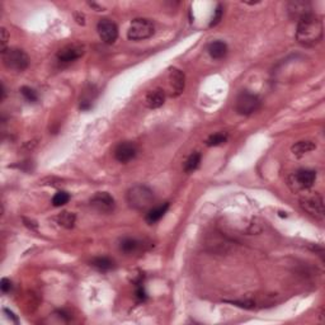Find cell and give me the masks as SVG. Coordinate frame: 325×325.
Segmentation results:
<instances>
[{
  "mask_svg": "<svg viewBox=\"0 0 325 325\" xmlns=\"http://www.w3.org/2000/svg\"><path fill=\"white\" fill-rule=\"evenodd\" d=\"M324 34L323 20L314 13L297 20L296 40L301 46L312 47L318 45Z\"/></svg>",
  "mask_w": 325,
  "mask_h": 325,
  "instance_id": "obj_1",
  "label": "cell"
},
{
  "mask_svg": "<svg viewBox=\"0 0 325 325\" xmlns=\"http://www.w3.org/2000/svg\"><path fill=\"white\" fill-rule=\"evenodd\" d=\"M128 206L136 211H145L154 204V192L144 184H137L127 190Z\"/></svg>",
  "mask_w": 325,
  "mask_h": 325,
  "instance_id": "obj_2",
  "label": "cell"
},
{
  "mask_svg": "<svg viewBox=\"0 0 325 325\" xmlns=\"http://www.w3.org/2000/svg\"><path fill=\"white\" fill-rule=\"evenodd\" d=\"M3 63L5 68L13 71H24L30 65V57L23 50L17 47H9L1 52Z\"/></svg>",
  "mask_w": 325,
  "mask_h": 325,
  "instance_id": "obj_3",
  "label": "cell"
},
{
  "mask_svg": "<svg viewBox=\"0 0 325 325\" xmlns=\"http://www.w3.org/2000/svg\"><path fill=\"white\" fill-rule=\"evenodd\" d=\"M300 207L310 216L322 220L324 217V200L318 192H309L300 198Z\"/></svg>",
  "mask_w": 325,
  "mask_h": 325,
  "instance_id": "obj_4",
  "label": "cell"
},
{
  "mask_svg": "<svg viewBox=\"0 0 325 325\" xmlns=\"http://www.w3.org/2000/svg\"><path fill=\"white\" fill-rule=\"evenodd\" d=\"M260 105H262V101L259 97L248 90L240 93L235 101V109L241 116L253 115L260 108Z\"/></svg>",
  "mask_w": 325,
  "mask_h": 325,
  "instance_id": "obj_5",
  "label": "cell"
},
{
  "mask_svg": "<svg viewBox=\"0 0 325 325\" xmlns=\"http://www.w3.org/2000/svg\"><path fill=\"white\" fill-rule=\"evenodd\" d=\"M155 27L150 19L146 18H136L131 22V26L127 31V38L131 41H142L150 38L154 34Z\"/></svg>",
  "mask_w": 325,
  "mask_h": 325,
  "instance_id": "obj_6",
  "label": "cell"
},
{
  "mask_svg": "<svg viewBox=\"0 0 325 325\" xmlns=\"http://www.w3.org/2000/svg\"><path fill=\"white\" fill-rule=\"evenodd\" d=\"M316 181V171L311 169H300L291 175L290 178V186H295L293 189L304 190L312 187V184Z\"/></svg>",
  "mask_w": 325,
  "mask_h": 325,
  "instance_id": "obj_7",
  "label": "cell"
},
{
  "mask_svg": "<svg viewBox=\"0 0 325 325\" xmlns=\"http://www.w3.org/2000/svg\"><path fill=\"white\" fill-rule=\"evenodd\" d=\"M90 206L99 214H112L116 208L115 198L107 192H98L90 198Z\"/></svg>",
  "mask_w": 325,
  "mask_h": 325,
  "instance_id": "obj_8",
  "label": "cell"
},
{
  "mask_svg": "<svg viewBox=\"0 0 325 325\" xmlns=\"http://www.w3.org/2000/svg\"><path fill=\"white\" fill-rule=\"evenodd\" d=\"M97 31L101 37V40L107 45H112L117 41L119 37V27L115 22H112L108 18H103L97 24Z\"/></svg>",
  "mask_w": 325,
  "mask_h": 325,
  "instance_id": "obj_9",
  "label": "cell"
},
{
  "mask_svg": "<svg viewBox=\"0 0 325 325\" xmlns=\"http://www.w3.org/2000/svg\"><path fill=\"white\" fill-rule=\"evenodd\" d=\"M138 153V149L136 144L131 141H125L117 145L115 149V158L120 163H128L134 160Z\"/></svg>",
  "mask_w": 325,
  "mask_h": 325,
  "instance_id": "obj_10",
  "label": "cell"
},
{
  "mask_svg": "<svg viewBox=\"0 0 325 325\" xmlns=\"http://www.w3.org/2000/svg\"><path fill=\"white\" fill-rule=\"evenodd\" d=\"M287 12L292 19L300 20L304 17L309 16L312 13V7L309 1L304 0H293L287 4Z\"/></svg>",
  "mask_w": 325,
  "mask_h": 325,
  "instance_id": "obj_11",
  "label": "cell"
},
{
  "mask_svg": "<svg viewBox=\"0 0 325 325\" xmlns=\"http://www.w3.org/2000/svg\"><path fill=\"white\" fill-rule=\"evenodd\" d=\"M84 55V47L79 45H68L57 52V60L60 63L68 64L80 59Z\"/></svg>",
  "mask_w": 325,
  "mask_h": 325,
  "instance_id": "obj_12",
  "label": "cell"
},
{
  "mask_svg": "<svg viewBox=\"0 0 325 325\" xmlns=\"http://www.w3.org/2000/svg\"><path fill=\"white\" fill-rule=\"evenodd\" d=\"M169 83H171V88L174 93V95H179L183 93L184 86H186V76L182 70L177 68H171L169 70Z\"/></svg>",
  "mask_w": 325,
  "mask_h": 325,
  "instance_id": "obj_13",
  "label": "cell"
},
{
  "mask_svg": "<svg viewBox=\"0 0 325 325\" xmlns=\"http://www.w3.org/2000/svg\"><path fill=\"white\" fill-rule=\"evenodd\" d=\"M145 101H146V105L150 109L160 108L161 105L165 103V94L161 89H155V90H151L148 93Z\"/></svg>",
  "mask_w": 325,
  "mask_h": 325,
  "instance_id": "obj_14",
  "label": "cell"
},
{
  "mask_svg": "<svg viewBox=\"0 0 325 325\" xmlns=\"http://www.w3.org/2000/svg\"><path fill=\"white\" fill-rule=\"evenodd\" d=\"M207 51L210 53V56L215 60H220L225 57L227 53V45L223 41H214L211 42L207 47Z\"/></svg>",
  "mask_w": 325,
  "mask_h": 325,
  "instance_id": "obj_15",
  "label": "cell"
},
{
  "mask_svg": "<svg viewBox=\"0 0 325 325\" xmlns=\"http://www.w3.org/2000/svg\"><path fill=\"white\" fill-rule=\"evenodd\" d=\"M168 208H169V202H165V204L161 205V206L154 207V208L149 210V212L146 214V217H145V219H146V222L150 223V225L158 222L161 217L167 214Z\"/></svg>",
  "mask_w": 325,
  "mask_h": 325,
  "instance_id": "obj_16",
  "label": "cell"
},
{
  "mask_svg": "<svg viewBox=\"0 0 325 325\" xmlns=\"http://www.w3.org/2000/svg\"><path fill=\"white\" fill-rule=\"evenodd\" d=\"M140 248H141V241H138V240L134 239V238H125L120 243V249L126 254L136 253V252L140 250Z\"/></svg>",
  "mask_w": 325,
  "mask_h": 325,
  "instance_id": "obj_17",
  "label": "cell"
},
{
  "mask_svg": "<svg viewBox=\"0 0 325 325\" xmlns=\"http://www.w3.org/2000/svg\"><path fill=\"white\" fill-rule=\"evenodd\" d=\"M76 216L75 214L69 212V211H64L61 214L56 216V222L59 223L60 226L65 227V229H72L75 225Z\"/></svg>",
  "mask_w": 325,
  "mask_h": 325,
  "instance_id": "obj_18",
  "label": "cell"
},
{
  "mask_svg": "<svg viewBox=\"0 0 325 325\" xmlns=\"http://www.w3.org/2000/svg\"><path fill=\"white\" fill-rule=\"evenodd\" d=\"M315 149L316 145L312 141H299L296 142L292 148H291V151H292L293 155H296V156H299L300 158L302 155L308 154V153L315 150Z\"/></svg>",
  "mask_w": 325,
  "mask_h": 325,
  "instance_id": "obj_19",
  "label": "cell"
},
{
  "mask_svg": "<svg viewBox=\"0 0 325 325\" xmlns=\"http://www.w3.org/2000/svg\"><path fill=\"white\" fill-rule=\"evenodd\" d=\"M90 264L99 272H108L113 268V260H111L107 257H97L90 262Z\"/></svg>",
  "mask_w": 325,
  "mask_h": 325,
  "instance_id": "obj_20",
  "label": "cell"
},
{
  "mask_svg": "<svg viewBox=\"0 0 325 325\" xmlns=\"http://www.w3.org/2000/svg\"><path fill=\"white\" fill-rule=\"evenodd\" d=\"M200 163H201L200 153H197V151H196V153H192V154L188 156L187 160H186V163H184V171H187V173H192V171H194L198 167H200Z\"/></svg>",
  "mask_w": 325,
  "mask_h": 325,
  "instance_id": "obj_21",
  "label": "cell"
},
{
  "mask_svg": "<svg viewBox=\"0 0 325 325\" xmlns=\"http://www.w3.org/2000/svg\"><path fill=\"white\" fill-rule=\"evenodd\" d=\"M227 134L225 132H219V134H214L206 140L207 146H220V145L225 144L227 141Z\"/></svg>",
  "mask_w": 325,
  "mask_h": 325,
  "instance_id": "obj_22",
  "label": "cell"
},
{
  "mask_svg": "<svg viewBox=\"0 0 325 325\" xmlns=\"http://www.w3.org/2000/svg\"><path fill=\"white\" fill-rule=\"evenodd\" d=\"M69 200L70 194L68 192H65V190H60V192H57L52 197V205L55 207H61L68 204Z\"/></svg>",
  "mask_w": 325,
  "mask_h": 325,
  "instance_id": "obj_23",
  "label": "cell"
},
{
  "mask_svg": "<svg viewBox=\"0 0 325 325\" xmlns=\"http://www.w3.org/2000/svg\"><path fill=\"white\" fill-rule=\"evenodd\" d=\"M20 93H22V95H23L27 102L36 103L38 101V94H37V92L34 89L30 88V86H22L20 88Z\"/></svg>",
  "mask_w": 325,
  "mask_h": 325,
  "instance_id": "obj_24",
  "label": "cell"
},
{
  "mask_svg": "<svg viewBox=\"0 0 325 325\" xmlns=\"http://www.w3.org/2000/svg\"><path fill=\"white\" fill-rule=\"evenodd\" d=\"M222 16H223V7L221 4H219L214 12V17H212V19H211L210 22V27H215L220 23V20L222 19Z\"/></svg>",
  "mask_w": 325,
  "mask_h": 325,
  "instance_id": "obj_25",
  "label": "cell"
},
{
  "mask_svg": "<svg viewBox=\"0 0 325 325\" xmlns=\"http://www.w3.org/2000/svg\"><path fill=\"white\" fill-rule=\"evenodd\" d=\"M136 299H137L138 302H144L148 299V295H146V291H145L141 281H138L136 283Z\"/></svg>",
  "mask_w": 325,
  "mask_h": 325,
  "instance_id": "obj_26",
  "label": "cell"
},
{
  "mask_svg": "<svg viewBox=\"0 0 325 325\" xmlns=\"http://www.w3.org/2000/svg\"><path fill=\"white\" fill-rule=\"evenodd\" d=\"M8 40H9V34H8V31L3 27V28H1V52L8 49L7 47Z\"/></svg>",
  "mask_w": 325,
  "mask_h": 325,
  "instance_id": "obj_27",
  "label": "cell"
},
{
  "mask_svg": "<svg viewBox=\"0 0 325 325\" xmlns=\"http://www.w3.org/2000/svg\"><path fill=\"white\" fill-rule=\"evenodd\" d=\"M0 289L3 291L4 293L9 292L10 290H12V282H10L8 278H3L1 279V282H0Z\"/></svg>",
  "mask_w": 325,
  "mask_h": 325,
  "instance_id": "obj_28",
  "label": "cell"
},
{
  "mask_svg": "<svg viewBox=\"0 0 325 325\" xmlns=\"http://www.w3.org/2000/svg\"><path fill=\"white\" fill-rule=\"evenodd\" d=\"M4 312H7V314H8V318L12 319V320H13L14 323H18V318H17V316L14 315L13 312L9 311V310H8V309H4Z\"/></svg>",
  "mask_w": 325,
  "mask_h": 325,
  "instance_id": "obj_29",
  "label": "cell"
},
{
  "mask_svg": "<svg viewBox=\"0 0 325 325\" xmlns=\"http://www.w3.org/2000/svg\"><path fill=\"white\" fill-rule=\"evenodd\" d=\"M75 19H76V22H78V23H79V24H84V23H86V22H84V16H83V14H80V13H76L75 14Z\"/></svg>",
  "mask_w": 325,
  "mask_h": 325,
  "instance_id": "obj_30",
  "label": "cell"
},
{
  "mask_svg": "<svg viewBox=\"0 0 325 325\" xmlns=\"http://www.w3.org/2000/svg\"><path fill=\"white\" fill-rule=\"evenodd\" d=\"M0 89H1V97H0V101H4V98H5V88H4V84L0 86Z\"/></svg>",
  "mask_w": 325,
  "mask_h": 325,
  "instance_id": "obj_31",
  "label": "cell"
}]
</instances>
